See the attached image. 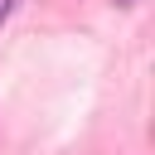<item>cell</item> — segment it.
Segmentation results:
<instances>
[{"instance_id": "6da1fadb", "label": "cell", "mask_w": 155, "mask_h": 155, "mask_svg": "<svg viewBox=\"0 0 155 155\" xmlns=\"http://www.w3.org/2000/svg\"><path fill=\"white\" fill-rule=\"evenodd\" d=\"M116 5H131V0H116Z\"/></svg>"}]
</instances>
